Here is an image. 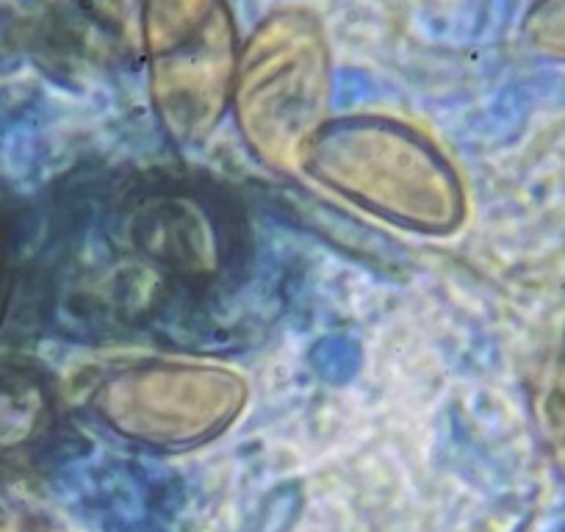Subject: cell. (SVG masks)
<instances>
[{
	"label": "cell",
	"instance_id": "obj_1",
	"mask_svg": "<svg viewBox=\"0 0 565 532\" xmlns=\"http://www.w3.org/2000/svg\"><path fill=\"white\" fill-rule=\"evenodd\" d=\"M302 170L328 192L405 231L449 236L466 220V192L452 161L394 119L328 123Z\"/></svg>",
	"mask_w": 565,
	"mask_h": 532
},
{
	"label": "cell",
	"instance_id": "obj_2",
	"mask_svg": "<svg viewBox=\"0 0 565 532\" xmlns=\"http://www.w3.org/2000/svg\"><path fill=\"white\" fill-rule=\"evenodd\" d=\"M233 106L255 159L277 172L306 167L330 106L328 51L306 14H280L255 34L236 70Z\"/></svg>",
	"mask_w": 565,
	"mask_h": 532
},
{
	"label": "cell",
	"instance_id": "obj_3",
	"mask_svg": "<svg viewBox=\"0 0 565 532\" xmlns=\"http://www.w3.org/2000/svg\"><path fill=\"white\" fill-rule=\"evenodd\" d=\"M242 374L205 361H145L108 374L92 396L97 419L119 438L156 449L211 441L242 416Z\"/></svg>",
	"mask_w": 565,
	"mask_h": 532
},
{
	"label": "cell",
	"instance_id": "obj_4",
	"mask_svg": "<svg viewBox=\"0 0 565 532\" xmlns=\"http://www.w3.org/2000/svg\"><path fill=\"white\" fill-rule=\"evenodd\" d=\"M145 29L159 119L175 142H203L233 92L231 18L220 0H148Z\"/></svg>",
	"mask_w": 565,
	"mask_h": 532
},
{
	"label": "cell",
	"instance_id": "obj_5",
	"mask_svg": "<svg viewBox=\"0 0 565 532\" xmlns=\"http://www.w3.org/2000/svg\"><path fill=\"white\" fill-rule=\"evenodd\" d=\"M130 244L153 269L192 289L214 284L236 258V231L211 194L156 189L125 222Z\"/></svg>",
	"mask_w": 565,
	"mask_h": 532
},
{
	"label": "cell",
	"instance_id": "obj_6",
	"mask_svg": "<svg viewBox=\"0 0 565 532\" xmlns=\"http://www.w3.org/2000/svg\"><path fill=\"white\" fill-rule=\"evenodd\" d=\"M530 29L537 45L565 56V0H543Z\"/></svg>",
	"mask_w": 565,
	"mask_h": 532
},
{
	"label": "cell",
	"instance_id": "obj_7",
	"mask_svg": "<svg viewBox=\"0 0 565 532\" xmlns=\"http://www.w3.org/2000/svg\"><path fill=\"white\" fill-rule=\"evenodd\" d=\"M0 286H3V273H0Z\"/></svg>",
	"mask_w": 565,
	"mask_h": 532
}]
</instances>
